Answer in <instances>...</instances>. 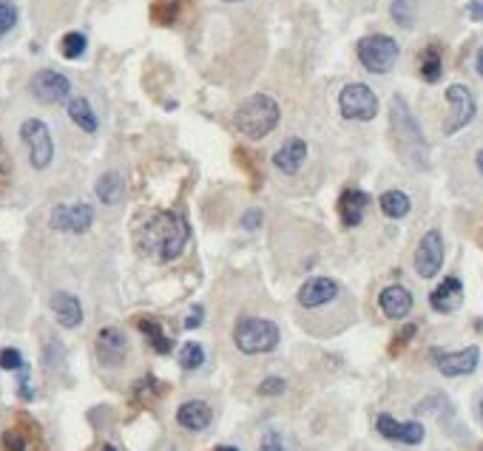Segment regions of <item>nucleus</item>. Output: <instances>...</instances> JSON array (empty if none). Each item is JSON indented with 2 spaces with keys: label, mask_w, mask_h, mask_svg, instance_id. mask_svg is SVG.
Segmentation results:
<instances>
[{
  "label": "nucleus",
  "mask_w": 483,
  "mask_h": 451,
  "mask_svg": "<svg viewBox=\"0 0 483 451\" xmlns=\"http://www.w3.org/2000/svg\"><path fill=\"white\" fill-rule=\"evenodd\" d=\"M97 451H117V446H111V443H103L100 448H97Z\"/></svg>",
  "instance_id": "c03bdc74"
},
{
  "label": "nucleus",
  "mask_w": 483,
  "mask_h": 451,
  "mask_svg": "<svg viewBox=\"0 0 483 451\" xmlns=\"http://www.w3.org/2000/svg\"><path fill=\"white\" fill-rule=\"evenodd\" d=\"M21 140L26 145L29 153V162L34 170H46L54 160V140H51V131L43 120H26L21 125Z\"/></svg>",
  "instance_id": "0eeeda50"
},
{
  "label": "nucleus",
  "mask_w": 483,
  "mask_h": 451,
  "mask_svg": "<svg viewBox=\"0 0 483 451\" xmlns=\"http://www.w3.org/2000/svg\"><path fill=\"white\" fill-rule=\"evenodd\" d=\"M356 51H358L361 66L373 74L393 71V66L398 63V54H401L395 37H390V34H367L358 41Z\"/></svg>",
  "instance_id": "39448f33"
},
{
  "label": "nucleus",
  "mask_w": 483,
  "mask_h": 451,
  "mask_svg": "<svg viewBox=\"0 0 483 451\" xmlns=\"http://www.w3.org/2000/svg\"><path fill=\"white\" fill-rule=\"evenodd\" d=\"M188 239H190L188 219L177 210H153L134 227V247L140 250V256L157 264L180 259L182 250L188 247Z\"/></svg>",
  "instance_id": "f257e3e1"
},
{
  "label": "nucleus",
  "mask_w": 483,
  "mask_h": 451,
  "mask_svg": "<svg viewBox=\"0 0 483 451\" xmlns=\"http://www.w3.org/2000/svg\"><path fill=\"white\" fill-rule=\"evenodd\" d=\"M415 329H418V327H415V324H410V327H404V329L398 332V336L393 338V346H390V352H393V355H398V352H401L404 346L410 344V338L415 336Z\"/></svg>",
  "instance_id": "f704fd0d"
},
{
  "label": "nucleus",
  "mask_w": 483,
  "mask_h": 451,
  "mask_svg": "<svg viewBox=\"0 0 483 451\" xmlns=\"http://www.w3.org/2000/svg\"><path fill=\"white\" fill-rule=\"evenodd\" d=\"M432 364L441 372L443 378H463L472 375L480 364V349L478 346H463L458 352H443V349H432Z\"/></svg>",
  "instance_id": "1a4fd4ad"
},
{
  "label": "nucleus",
  "mask_w": 483,
  "mask_h": 451,
  "mask_svg": "<svg viewBox=\"0 0 483 451\" xmlns=\"http://www.w3.org/2000/svg\"><path fill=\"white\" fill-rule=\"evenodd\" d=\"M180 364H182V369H200V366L205 364V349H202V344L188 341V344L180 349Z\"/></svg>",
  "instance_id": "c85d7f7f"
},
{
  "label": "nucleus",
  "mask_w": 483,
  "mask_h": 451,
  "mask_svg": "<svg viewBox=\"0 0 483 451\" xmlns=\"http://www.w3.org/2000/svg\"><path fill=\"white\" fill-rule=\"evenodd\" d=\"M378 205H381V213L386 216V219H404V216L413 210L410 196L404 190H386L378 199Z\"/></svg>",
  "instance_id": "a878e982"
},
{
  "label": "nucleus",
  "mask_w": 483,
  "mask_h": 451,
  "mask_svg": "<svg viewBox=\"0 0 483 451\" xmlns=\"http://www.w3.org/2000/svg\"><path fill=\"white\" fill-rule=\"evenodd\" d=\"M447 103H450V116H447V123H443V133L452 136V133L463 131L475 120L478 106H475L472 91L467 86H460V83L447 88Z\"/></svg>",
  "instance_id": "6e6552de"
},
{
  "label": "nucleus",
  "mask_w": 483,
  "mask_h": 451,
  "mask_svg": "<svg viewBox=\"0 0 483 451\" xmlns=\"http://www.w3.org/2000/svg\"><path fill=\"white\" fill-rule=\"evenodd\" d=\"M262 219H265L262 210H247V213L242 216V219H239V225H242L245 230H259Z\"/></svg>",
  "instance_id": "e433bc0d"
},
{
  "label": "nucleus",
  "mask_w": 483,
  "mask_h": 451,
  "mask_svg": "<svg viewBox=\"0 0 483 451\" xmlns=\"http://www.w3.org/2000/svg\"><path fill=\"white\" fill-rule=\"evenodd\" d=\"M202 318H205V309H202V307L197 304V307H193V309H190V316H188L185 327H188V329H197V327L202 324Z\"/></svg>",
  "instance_id": "ea45409f"
},
{
  "label": "nucleus",
  "mask_w": 483,
  "mask_h": 451,
  "mask_svg": "<svg viewBox=\"0 0 483 451\" xmlns=\"http://www.w3.org/2000/svg\"><path fill=\"white\" fill-rule=\"evenodd\" d=\"M23 366V355L17 349L6 346V349H0V369H6V372H17Z\"/></svg>",
  "instance_id": "473e14b6"
},
{
  "label": "nucleus",
  "mask_w": 483,
  "mask_h": 451,
  "mask_svg": "<svg viewBox=\"0 0 483 451\" xmlns=\"http://www.w3.org/2000/svg\"><path fill=\"white\" fill-rule=\"evenodd\" d=\"M443 267V236L441 230L423 233V239L418 242L415 250V272L421 279H435Z\"/></svg>",
  "instance_id": "9d476101"
},
{
  "label": "nucleus",
  "mask_w": 483,
  "mask_h": 451,
  "mask_svg": "<svg viewBox=\"0 0 483 451\" xmlns=\"http://www.w3.org/2000/svg\"><path fill=\"white\" fill-rule=\"evenodd\" d=\"M66 111H69L71 120H74V125L83 128L86 133H94L97 128H100V123H97V114H94V108L88 106L86 97H69Z\"/></svg>",
  "instance_id": "5701e85b"
},
{
  "label": "nucleus",
  "mask_w": 483,
  "mask_h": 451,
  "mask_svg": "<svg viewBox=\"0 0 483 451\" xmlns=\"http://www.w3.org/2000/svg\"><path fill=\"white\" fill-rule=\"evenodd\" d=\"M94 190H97V199H100L103 205H120L125 199V179H123V173H117V170L103 173Z\"/></svg>",
  "instance_id": "4be33fe9"
},
{
  "label": "nucleus",
  "mask_w": 483,
  "mask_h": 451,
  "mask_svg": "<svg viewBox=\"0 0 483 451\" xmlns=\"http://www.w3.org/2000/svg\"><path fill=\"white\" fill-rule=\"evenodd\" d=\"M217 451H239V448H237V446H219Z\"/></svg>",
  "instance_id": "a18cd8bd"
},
{
  "label": "nucleus",
  "mask_w": 483,
  "mask_h": 451,
  "mask_svg": "<svg viewBox=\"0 0 483 451\" xmlns=\"http://www.w3.org/2000/svg\"><path fill=\"white\" fill-rule=\"evenodd\" d=\"M210 420H214V411L202 400H188L177 409V423L188 431H202L210 426Z\"/></svg>",
  "instance_id": "412c9836"
},
{
  "label": "nucleus",
  "mask_w": 483,
  "mask_h": 451,
  "mask_svg": "<svg viewBox=\"0 0 483 451\" xmlns=\"http://www.w3.org/2000/svg\"><path fill=\"white\" fill-rule=\"evenodd\" d=\"M390 131H393V140H395L401 160L415 170H427L430 168V143H427V136H423L415 114L410 111L407 103H404V97H393V103H390Z\"/></svg>",
  "instance_id": "f03ea898"
},
{
  "label": "nucleus",
  "mask_w": 483,
  "mask_h": 451,
  "mask_svg": "<svg viewBox=\"0 0 483 451\" xmlns=\"http://www.w3.org/2000/svg\"><path fill=\"white\" fill-rule=\"evenodd\" d=\"M475 165H478V170H480V176H483V148H480L478 156H475Z\"/></svg>",
  "instance_id": "37998d69"
},
{
  "label": "nucleus",
  "mask_w": 483,
  "mask_h": 451,
  "mask_svg": "<svg viewBox=\"0 0 483 451\" xmlns=\"http://www.w3.org/2000/svg\"><path fill=\"white\" fill-rule=\"evenodd\" d=\"M128 355V338L120 327H106L97 336V358L103 366H120Z\"/></svg>",
  "instance_id": "4468645a"
},
{
  "label": "nucleus",
  "mask_w": 483,
  "mask_h": 451,
  "mask_svg": "<svg viewBox=\"0 0 483 451\" xmlns=\"http://www.w3.org/2000/svg\"><path fill=\"white\" fill-rule=\"evenodd\" d=\"M282 120L279 103L270 94H254L237 108L234 125L245 136V140H265L267 133H274Z\"/></svg>",
  "instance_id": "7ed1b4c3"
},
{
  "label": "nucleus",
  "mask_w": 483,
  "mask_h": 451,
  "mask_svg": "<svg viewBox=\"0 0 483 451\" xmlns=\"http://www.w3.org/2000/svg\"><path fill=\"white\" fill-rule=\"evenodd\" d=\"M17 372H21V381H17V395H21L23 400H34V391H32V383H29V366L23 364Z\"/></svg>",
  "instance_id": "c9c22d12"
},
{
  "label": "nucleus",
  "mask_w": 483,
  "mask_h": 451,
  "mask_svg": "<svg viewBox=\"0 0 483 451\" xmlns=\"http://www.w3.org/2000/svg\"><path fill=\"white\" fill-rule=\"evenodd\" d=\"M228 4H239V0H228Z\"/></svg>",
  "instance_id": "49530a36"
},
{
  "label": "nucleus",
  "mask_w": 483,
  "mask_h": 451,
  "mask_svg": "<svg viewBox=\"0 0 483 451\" xmlns=\"http://www.w3.org/2000/svg\"><path fill=\"white\" fill-rule=\"evenodd\" d=\"M370 205V196H367L361 188L350 185L344 188L341 196H339V219L344 227H358L361 219H364V210Z\"/></svg>",
  "instance_id": "f3484780"
},
{
  "label": "nucleus",
  "mask_w": 483,
  "mask_h": 451,
  "mask_svg": "<svg viewBox=\"0 0 483 451\" xmlns=\"http://www.w3.org/2000/svg\"><path fill=\"white\" fill-rule=\"evenodd\" d=\"M234 344L245 355H265L279 346V327L267 318H242L234 327Z\"/></svg>",
  "instance_id": "20e7f679"
},
{
  "label": "nucleus",
  "mask_w": 483,
  "mask_h": 451,
  "mask_svg": "<svg viewBox=\"0 0 483 451\" xmlns=\"http://www.w3.org/2000/svg\"><path fill=\"white\" fill-rule=\"evenodd\" d=\"M480 415H483V403H480Z\"/></svg>",
  "instance_id": "de8ad7c7"
},
{
  "label": "nucleus",
  "mask_w": 483,
  "mask_h": 451,
  "mask_svg": "<svg viewBox=\"0 0 483 451\" xmlns=\"http://www.w3.org/2000/svg\"><path fill=\"white\" fill-rule=\"evenodd\" d=\"M378 307H381V312L386 318L404 321L413 312V292L407 287H401V284H390V287L381 290Z\"/></svg>",
  "instance_id": "dca6fc26"
},
{
  "label": "nucleus",
  "mask_w": 483,
  "mask_h": 451,
  "mask_svg": "<svg viewBox=\"0 0 483 451\" xmlns=\"http://www.w3.org/2000/svg\"><path fill=\"white\" fill-rule=\"evenodd\" d=\"M418 74H421V80L423 83H438L441 80V74H443V54H441V46L432 43L421 51V60H418Z\"/></svg>",
  "instance_id": "b1692460"
},
{
  "label": "nucleus",
  "mask_w": 483,
  "mask_h": 451,
  "mask_svg": "<svg viewBox=\"0 0 483 451\" xmlns=\"http://www.w3.org/2000/svg\"><path fill=\"white\" fill-rule=\"evenodd\" d=\"M137 329L145 336V341H148V346H151L153 352H160V355H168V352H171V338L165 336V329H163V324H160L157 318L140 316V318H137Z\"/></svg>",
  "instance_id": "393cba45"
},
{
  "label": "nucleus",
  "mask_w": 483,
  "mask_h": 451,
  "mask_svg": "<svg viewBox=\"0 0 483 451\" xmlns=\"http://www.w3.org/2000/svg\"><path fill=\"white\" fill-rule=\"evenodd\" d=\"M475 69H478V74L483 77V46H480V51H478V57H475Z\"/></svg>",
  "instance_id": "79ce46f5"
},
{
  "label": "nucleus",
  "mask_w": 483,
  "mask_h": 451,
  "mask_svg": "<svg viewBox=\"0 0 483 451\" xmlns=\"http://www.w3.org/2000/svg\"><path fill=\"white\" fill-rule=\"evenodd\" d=\"M467 14L472 17V21L483 23V0H472V4L467 6Z\"/></svg>",
  "instance_id": "a19ab883"
},
{
  "label": "nucleus",
  "mask_w": 483,
  "mask_h": 451,
  "mask_svg": "<svg viewBox=\"0 0 483 451\" xmlns=\"http://www.w3.org/2000/svg\"><path fill=\"white\" fill-rule=\"evenodd\" d=\"M32 94L37 97L41 103H63L69 100V94H71V83H69V77L60 74V71H54V69H43V71H37L32 77Z\"/></svg>",
  "instance_id": "f8f14e48"
},
{
  "label": "nucleus",
  "mask_w": 483,
  "mask_h": 451,
  "mask_svg": "<svg viewBox=\"0 0 483 451\" xmlns=\"http://www.w3.org/2000/svg\"><path fill=\"white\" fill-rule=\"evenodd\" d=\"M415 0H393V21L398 23V26H404V29H413V23H415Z\"/></svg>",
  "instance_id": "c756f323"
},
{
  "label": "nucleus",
  "mask_w": 483,
  "mask_h": 451,
  "mask_svg": "<svg viewBox=\"0 0 483 451\" xmlns=\"http://www.w3.org/2000/svg\"><path fill=\"white\" fill-rule=\"evenodd\" d=\"M17 26V6L9 0H0V37H6Z\"/></svg>",
  "instance_id": "7c9ffc66"
},
{
  "label": "nucleus",
  "mask_w": 483,
  "mask_h": 451,
  "mask_svg": "<svg viewBox=\"0 0 483 451\" xmlns=\"http://www.w3.org/2000/svg\"><path fill=\"white\" fill-rule=\"evenodd\" d=\"M259 451H287V448H284V443H282V437L276 435V431H267Z\"/></svg>",
  "instance_id": "4c0bfd02"
},
{
  "label": "nucleus",
  "mask_w": 483,
  "mask_h": 451,
  "mask_svg": "<svg viewBox=\"0 0 483 451\" xmlns=\"http://www.w3.org/2000/svg\"><path fill=\"white\" fill-rule=\"evenodd\" d=\"M51 230L57 233H86L94 225V207L86 202L77 205H57L49 219Z\"/></svg>",
  "instance_id": "9b49d317"
},
{
  "label": "nucleus",
  "mask_w": 483,
  "mask_h": 451,
  "mask_svg": "<svg viewBox=\"0 0 483 451\" xmlns=\"http://www.w3.org/2000/svg\"><path fill=\"white\" fill-rule=\"evenodd\" d=\"M336 296H339V281H336V279H327V276H316V279H307V281L299 287L296 301H299L304 309H316V307L330 304Z\"/></svg>",
  "instance_id": "2eb2a0df"
},
{
  "label": "nucleus",
  "mask_w": 483,
  "mask_h": 451,
  "mask_svg": "<svg viewBox=\"0 0 483 451\" xmlns=\"http://www.w3.org/2000/svg\"><path fill=\"white\" fill-rule=\"evenodd\" d=\"M376 428H378V435L386 437V440H393V443H401V446H418L423 443V437H427V428H423L418 420H395L393 415H378L376 420Z\"/></svg>",
  "instance_id": "ddd939ff"
},
{
  "label": "nucleus",
  "mask_w": 483,
  "mask_h": 451,
  "mask_svg": "<svg viewBox=\"0 0 483 451\" xmlns=\"http://www.w3.org/2000/svg\"><path fill=\"white\" fill-rule=\"evenodd\" d=\"M151 17L163 26H171L180 17V0H153Z\"/></svg>",
  "instance_id": "bb28decb"
},
{
  "label": "nucleus",
  "mask_w": 483,
  "mask_h": 451,
  "mask_svg": "<svg viewBox=\"0 0 483 451\" xmlns=\"http://www.w3.org/2000/svg\"><path fill=\"white\" fill-rule=\"evenodd\" d=\"M284 389H287V381H284V378H265V381L259 383V395H262V398H276V395H282Z\"/></svg>",
  "instance_id": "72a5a7b5"
},
{
  "label": "nucleus",
  "mask_w": 483,
  "mask_h": 451,
  "mask_svg": "<svg viewBox=\"0 0 483 451\" xmlns=\"http://www.w3.org/2000/svg\"><path fill=\"white\" fill-rule=\"evenodd\" d=\"M63 346H60V341H49V346L43 349V364H46V369L49 372H54L57 366L63 364Z\"/></svg>",
  "instance_id": "2f4dec72"
},
{
  "label": "nucleus",
  "mask_w": 483,
  "mask_h": 451,
  "mask_svg": "<svg viewBox=\"0 0 483 451\" xmlns=\"http://www.w3.org/2000/svg\"><path fill=\"white\" fill-rule=\"evenodd\" d=\"M51 312H54V318L60 321V327H66V329H74V327L83 324V307H80V301H77V296H71V292H54Z\"/></svg>",
  "instance_id": "6ab92c4d"
},
{
  "label": "nucleus",
  "mask_w": 483,
  "mask_h": 451,
  "mask_svg": "<svg viewBox=\"0 0 483 451\" xmlns=\"http://www.w3.org/2000/svg\"><path fill=\"white\" fill-rule=\"evenodd\" d=\"M86 46H88V41H86V34H80V32H69L60 41V51H63L66 60H77V57H83Z\"/></svg>",
  "instance_id": "cd10ccee"
},
{
  "label": "nucleus",
  "mask_w": 483,
  "mask_h": 451,
  "mask_svg": "<svg viewBox=\"0 0 483 451\" xmlns=\"http://www.w3.org/2000/svg\"><path fill=\"white\" fill-rule=\"evenodd\" d=\"M339 111H341L344 120L370 123L378 114V97L370 86L350 83V86H344L341 94H339Z\"/></svg>",
  "instance_id": "423d86ee"
},
{
  "label": "nucleus",
  "mask_w": 483,
  "mask_h": 451,
  "mask_svg": "<svg viewBox=\"0 0 483 451\" xmlns=\"http://www.w3.org/2000/svg\"><path fill=\"white\" fill-rule=\"evenodd\" d=\"M304 160H307V143H304V140H287V143L274 153V165H276L282 173H287V176L299 173L302 165H304Z\"/></svg>",
  "instance_id": "aec40b11"
},
{
  "label": "nucleus",
  "mask_w": 483,
  "mask_h": 451,
  "mask_svg": "<svg viewBox=\"0 0 483 451\" xmlns=\"http://www.w3.org/2000/svg\"><path fill=\"white\" fill-rule=\"evenodd\" d=\"M6 182H9V160H6V148H4V143H0V190L6 188Z\"/></svg>",
  "instance_id": "58836bf2"
},
{
  "label": "nucleus",
  "mask_w": 483,
  "mask_h": 451,
  "mask_svg": "<svg viewBox=\"0 0 483 451\" xmlns=\"http://www.w3.org/2000/svg\"><path fill=\"white\" fill-rule=\"evenodd\" d=\"M463 304V281L458 276H447L432 292H430V307L441 316H450Z\"/></svg>",
  "instance_id": "a211bd4d"
}]
</instances>
